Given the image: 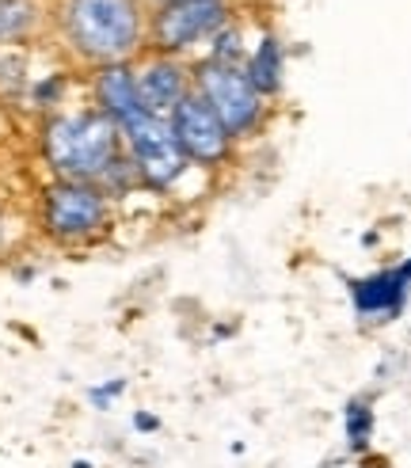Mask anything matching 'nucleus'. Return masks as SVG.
<instances>
[{
  "instance_id": "obj_1",
  "label": "nucleus",
  "mask_w": 411,
  "mask_h": 468,
  "mask_svg": "<svg viewBox=\"0 0 411 468\" xmlns=\"http://www.w3.org/2000/svg\"><path fill=\"white\" fill-rule=\"evenodd\" d=\"M54 35L61 50L84 65H119L145 54V0H54Z\"/></svg>"
},
{
  "instance_id": "obj_2",
  "label": "nucleus",
  "mask_w": 411,
  "mask_h": 468,
  "mask_svg": "<svg viewBox=\"0 0 411 468\" xmlns=\"http://www.w3.org/2000/svg\"><path fill=\"white\" fill-rule=\"evenodd\" d=\"M38 156L54 179L103 183L126 160L122 133L91 103L61 107L38 122Z\"/></svg>"
},
{
  "instance_id": "obj_3",
  "label": "nucleus",
  "mask_w": 411,
  "mask_h": 468,
  "mask_svg": "<svg viewBox=\"0 0 411 468\" xmlns=\"http://www.w3.org/2000/svg\"><path fill=\"white\" fill-rule=\"evenodd\" d=\"M114 225V198L100 183L54 179L38 191V229L61 248H88Z\"/></svg>"
},
{
  "instance_id": "obj_4",
  "label": "nucleus",
  "mask_w": 411,
  "mask_h": 468,
  "mask_svg": "<svg viewBox=\"0 0 411 468\" xmlns=\"http://www.w3.org/2000/svg\"><path fill=\"white\" fill-rule=\"evenodd\" d=\"M191 73H195V96L210 103V111L221 119V126L228 130V137H233L237 145L263 133V126L270 119V103L256 91V84L244 77L240 65L195 58Z\"/></svg>"
},
{
  "instance_id": "obj_5",
  "label": "nucleus",
  "mask_w": 411,
  "mask_h": 468,
  "mask_svg": "<svg viewBox=\"0 0 411 468\" xmlns=\"http://www.w3.org/2000/svg\"><path fill=\"white\" fill-rule=\"evenodd\" d=\"M119 133H122V149H126V160H130L142 191L175 195L179 183L195 172L175 142L172 122L160 119V114H149V111L133 114L130 122L119 126Z\"/></svg>"
},
{
  "instance_id": "obj_6",
  "label": "nucleus",
  "mask_w": 411,
  "mask_h": 468,
  "mask_svg": "<svg viewBox=\"0 0 411 468\" xmlns=\"http://www.w3.org/2000/svg\"><path fill=\"white\" fill-rule=\"evenodd\" d=\"M233 23V0H164L149 8L145 50L191 61L210 38Z\"/></svg>"
},
{
  "instance_id": "obj_7",
  "label": "nucleus",
  "mask_w": 411,
  "mask_h": 468,
  "mask_svg": "<svg viewBox=\"0 0 411 468\" xmlns=\"http://www.w3.org/2000/svg\"><path fill=\"white\" fill-rule=\"evenodd\" d=\"M168 122H172L175 142L195 172L214 176V172H225L228 164L237 160V142L228 137L221 119L210 111V103L202 96H195V91L168 114Z\"/></svg>"
},
{
  "instance_id": "obj_8",
  "label": "nucleus",
  "mask_w": 411,
  "mask_h": 468,
  "mask_svg": "<svg viewBox=\"0 0 411 468\" xmlns=\"http://www.w3.org/2000/svg\"><path fill=\"white\" fill-rule=\"evenodd\" d=\"M133 80H137V100H142V107L149 114H160V119H168L195 91L191 61L156 54V50H145L142 58H133Z\"/></svg>"
},
{
  "instance_id": "obj_9",
  "label": "nucleus",
  "mask_w": 411,
  "mask_h": 468,
  "mask_svg": "<svg viewBox=\"0 0 411 468\" xmlns=\"http://www.w3.org/2000/svg\"><path fill=\"white\" fill-rule=\"evenodd\" d=\"M347 293H351V305H354L358 320H370V324L396 320L407 305V293H411V260L374 271L365 278H351Z\"/></svg>"
},
{
  "instance_id": "obj_10",
  "label": "nucleus",
  "mask_w": 411,
  "mask_h": 468,
  "mask_svg": "<svg viewBox=\"0 0 411 468\" xmlns=\"http://www.w3.org/2000/svg\"><path fill=\"white\" fill-rule=\"evenodd\" d=\"M88 103L114 126L130 122L133 114H142V100H137V80H133V61L119 65H100L88 73Z\"/></svg>"
},
{
  "instance_id": "obj_11",
  "label": "nucleus",
  "mask_w": 411,
  "mask_h": 468,
  "mask_svg": "<svg viewBox=\"0 0 411 468\" xmlns=\"http://www.w3.org/2000/svg\"><path fill=\"white\" fill-rule=\"evenodd\" d=\"M244 77L256 84V91L267 103L282 96V88H286V46L274 31H259V38L251 42L248 61H244Z\"/></svg>"
},
{
  "instance_id": "obj_12",
  "label": "nucleus",
  "mask_w": 411,
  "mask_h": 468,
  "mask_svg": "<svg viewBox=\"0 0 411 468\" xmlns=\"http://www.w3.org/2000/svg\"><path fill=\"white\" fill-rule=\"evenodd\" d=\"M46 27V8L38 0H0V50H16L38 38Z\"/></svg>"
},
{
  "instance_id": "obj_13",
  "label": "nucleus",
  "mask_w": 411,
  "mask_h": 468,
  "mask_svg": "<svg viewBox=\"0 0 411 468\" xmlns=\"http://www.w3.org/2000/svg\"><path fill=\"white\" fill-rule=\"evenodd\" d=\"M65 91H68V73L65 69H54V73H35L23 88V100H27L42 119L65 107Z\"/></svg>"
},
{
  "instance_id": "obj_14",
  "label": "nucleus",
  "mask_w": 411,
  "mask_h": 468,
  "mask_svg": "<svg viewBox=\"0 0 411 468\" xmlns=\"http://www.w3.org/2000/svg\"><path fill=\"white\" fill-rule=\"evenodd\" d=\"M342 438H347V446L354 453L370 450V441H374V408H370L365 396H354V400L342 408Z\"/></svg>"
},
{
  "instance_id": "obj_15",
  "label": "nucleus",
  "mask_w": 411,
  "mask_h": 468,
  "mask_svg": "<svg viewBox=\"0 0 411 468\" xmlns=\"http://www.w3.org/2000/svg\"><path fill=\"white\" fill-rule=\"evenodd\" d=\"M248 50H251V46L244 42V31L237 27V23H228V27H221V31L210 38V46L202 50V58H206V61H221V65H240V69H244Z\"/></svg>"
},
{
  "instance_id": "obj_16",
  "label": "nucleus",
  "mask_w": 411,
  "mask_h": 468,
  "mask_svg": "<svg viewBox=\"0 0 411 468\" xmlns=\"http://www.w3.org/2000/svg\"><path fill=\"white\" fill-rule=\"evenodd\" d=\"M126 388H130V381L126 378H111V381H100V385H91L88 388V404L96 408V411H111L114 404L126 396Z\"/></svg>"
},
{
  "instance_id": "obj_17",
  "label": "nucleus",
  "mask_w": 411,
  "mask_h": 468,
  "mask_svg": "<svg viewBox=\"0 0 411 468\" xmlns=\"http://www.w3.org/2000/svg\"><path fill=\"white\" fill-rule=\"evenodd\" d=\"M130 423H133L137 434H156V431H160V415H153V411H133Z\"/></svg>"
},
{
  "instance_id": "obj_18",
  "label": "nucleus",
  "mask_w": 411,
  "mask_h": 468,
  "mask_svg": "<svg viewBox=\"0 0 411 468\" xmlns=\"http://www.w3.org/2000/svg\"><path fill=\"white\" fill-rule=\"evenodd\" d=\"M68 468H96V464H91V461H84V457H77V461L68 464Z\"/></svg>"
},
{
  "instance_id": "obj_19",
  "label": "nucleus",
  "mask_w": 411,
  "mask_h": 468,
  "mask_svg": "<svg viewBox=\"0 0 411 468\" xmlns=\"http://www.w3.org/2000/svg\"><path fill=\"white\" fill-rule=\"evenodd\" d=\"M145 5H149V8H153V5H164V0H145Z\"/></svg>"
},
{
  "instance_id": "obj_20",
  "label": "nucleus",
  "mask_w": 411,
  "mask_h": 468,
  "mask_svg": "<svg viewBox=\"0 0 411 468\" xmlns=\"http://www.w3.org/2000/svg\"><path fill=\"white\" fill-rule=\"evenodd\" d=\"M38 5H42V0H38Z\"/></svg>"
}]
</instances>
